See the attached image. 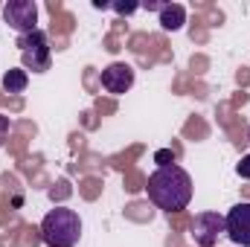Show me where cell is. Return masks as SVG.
Here are the masks:
<instances>
[{"label": "cell", "instance_id": "obj_1", "mask_svg": "<svg viewBox=\"0 0 250 247\" xmlns=\"http://www.w3.org/2000/svg\"><path fill=\"white\" fill-rule=\"evenodd\" d=\"M148 198L157 209L163 212H181L187 209L192 201V178L184 166L172 163V166H160L157 172H151L148 178Z\"/></svg>", "mask_w": 250, "mask_h": 247}, {"label": "cell", "instance_id": "obj_2", "mask_svg": "<svg viewBox=\"0 0 250 247\" xmlns=\"http://www.w3.org/2000/svg\"><path fill=\"white\" fill-rule=\"evenodd\" d=\"M41 239L47 247H76L82 239V218L76 209L56 206L41 221Z\"/></svg>", "mask_w": 250, "mask_h": 247}, {"label": "cell", "instance_id": "obj_3", "mask_svg": "<svg viewBox=\"0 0 250 247\" xmlns=\"http://www.w3.org/2000/svg\"><path fill=\"white\" fill-rule=\"evenodd\" d=\"M18 50H21L23 70H32V73H47L50 70L53 50H50V38L41 26L26 32V35H18Z\"/></svg>", "mask_w": 250, "mask_h": 247}, {"label": "cell", "instance_id": "obj_4", "mask_svg": "<svg viewBox=\"0 0 250 247\" xmlns=\"http://www.w3.org/2000/svg\"><path fill=\"white\" fill-rule=\"evenodd\" d=\"M3 21L18 35H26L32 29H38V3L35 0H9L3 6Z\"/></svg>", "mask_w": 250, "mask_h": 247}, {"label": "cell", "instance_id": "obj_5", "mask_svg": "<svg viewBox=\"0 0 250 247\" xmlns=\"http://www.w3.org/2000/svg\"><path fill=\"white\" fill-rule=\"evenodd\" d=\"M224 233L233 245L250 247V201L236 204L227 215H224Z\"/></svg>", "mask_w": 250, "mask_h": 247}, {"label": "cell", "instance_id": "obj_6", "mask_svg": "<svg viewBox=\"0 0 250 247\" xmlns=\"http://www.w3.org/2000/svg\"><path fill=\"white\" fill-rule=\"evenodd\" d=\"M221 233H224V215L209 212V209L195 215V221H192V239H195L198 247H215Z\"/></svg>", "mask_w": 250, "mask_h": 247}, {"label": "cell", "instance_id": "obj_7", "mask_svg": "<svg viewBox=\"0 0 250 247\" xmlns=\"http://www.w3.org/2000/svg\"><path fill=\"white\" fill-rule=\"evenodd\" d=\"M131 84H134V67H131V64L114 62L102 70V87H105L108 93L120 96L125 90H131Z\"/></svg>", "mask_w": 250, "mask_h": 247}, {"label": "cell", "instance_id": "obj_8", "mask_svg": "<svg viewBox=\"0 0 250 247\" xmlns=\"http://www.w3.org/2000/svg\"><path fill=\"white\" fill-rule=\"evenodd\" d=\"M184 23H187V9L181 3H166L160 9V26L166 32H178V29H184Z\"/></svg>", "mask_w": 250, "mask_h": 247}, {"label": "cell", "instance_id": "obj_9", "mask_svg": "<svg viewBox=\"0 0 250 247\" xmlns=\"http://www.w3.org/2000/svg\"><path fill=\"white\" fill-rule=\"evenodd\" d=\"M0 84H3L6 93H23L26 84H29V76H26V70H6Z\"/></svg>", "mask_w": 250, "mask_h": 247}, {"label": "cell", "instance_id": "obj_10", "mask_svg": "<svg viewBox=\"0 0 250 247\" xmlns=\"http://www.w3.org/2000/svg\"><path fill=\"white\" fill-rule=\"evenodd\" d=\"M236 175H239V178H245V181H250V154H245V157L239 160V166H236Z\"/></svg>", "mask_w": 250, "mask_h": 247}, {"label": "cell", "instance_id": "obj_11", "mask_svg": "<svg viewBox=\"0 0 250 247\" xmlns=\"http://www.w3.org/2000/svg\"><path fill=\"white\" fill-rule=\"evenodd\" d=\"M154 160H157L160 166H172V163H175V154H172L169 148H160V151L154 154Z\"/></svg>", "mask_w": 250, "mask_h": 247}, {"label": "cell", "instance_id": "obj_12", "mask_svg": "<svg viewBox=\"0 0 250 247\" xmlns=\"http://www.w3.org/2000/svg\"><path fill=\"white\" fill-rule=\"evenodd\" d=\"M111 9H114V12H120V15H131V12H137V9H140V3H111Z\"/></svg>", "mask_w": 250, "mask_h": 247}, {"label": "cell", "instance_id": "obj_13", "mask_svg": "<svg viewBox=\"0 0 250 247\" xmlns=\"http://www.w3.org/2000/svg\"><path fill=\"white\" fill-rule=\"evenodd\" d=\"M6 137H9V117L0 114V148H3V143H6Z\"/></svg>", "mask_w": 250, "mask_h": 247}]
</instances>
